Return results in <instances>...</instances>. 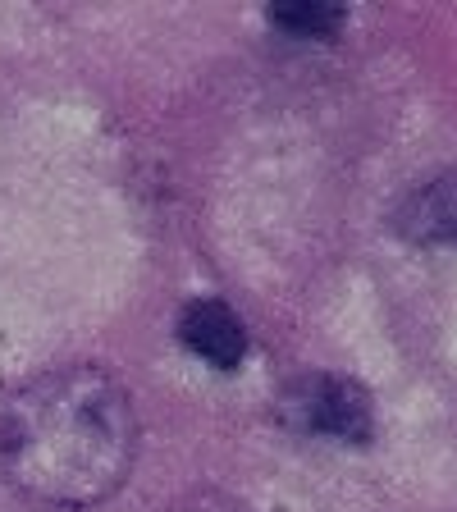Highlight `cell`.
<instances>
[{"mask_svg":"<svg viewBox=\"0 0 457 512\" xmlns=\"http://www.w3.org/2000/svg\"><path fill=\"white\" fill-rule=\"evenodd\" d=\"M183 339L220 366L238 362V352H243V330H238V320L229 316L220 302H197V307L183 316Z\"/></svg>","mask_w":457,"mask_h":512,"instance_id":"obj_1","label":"cell"}]
</instances>
